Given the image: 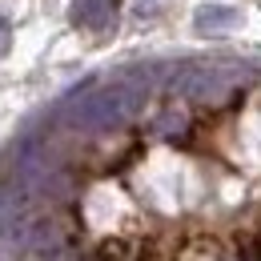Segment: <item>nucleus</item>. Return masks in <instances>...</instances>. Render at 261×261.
I'll return each instance as SVG.
<instances>
[{
	"instance_id": "nucleus-1",
	"label": "nucleus",
	"mask_w": 261,
	"mask_h": 261,
	"mask_svg": "<svg viewBox=\"0 0 261 261\" xmlns=\"http://www.w3.org/2000/svg\"><path fill=\"white\" fill-rule=\"evenodd\" d=\"M72 20L85 29H109L117 20V0H72Z\"/></svg>"
},
{
	"instance_id": "nucleus-2",
	"label": "nucleus",
	"mask_w": 261,
	"mask_h": 261,
	"mask_svg": "<svg viewBox=\"0 0 261 261\" xmlns=\"http://www.w3.org/2000/svg\"><path fill=\"white\" fill-rule=\"evenodd\" d=\"M237 20H241V12H237V8H229V4H201V8H197V29H201V33L233 29Z\"/></svg>"
},
{
	"instance_id": "nucleus-3",
	"label": "nucleus",
	"mask_w": 261,
	"mask_h": 261,
	"mask_svg": "<svg viewBox=\"0 0 261 261\" xmlns=\"http://www.w3.org/2000/svg\"><path fill=\"white\" fill-rule=\"evenodd\" d=\"M8 44H12V24H8V16H0V57L8 53Z\"/></svg>"
}]
</instances>
